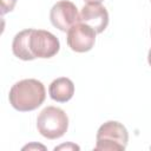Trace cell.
Wrapping results in <instances>:
<instances>
[{
    "label": "cell",
    "instance_id": "obj_1",
    "mask_svg": "<svg viewBox=\"0 0 151 151\" xmlns=\"http://www.w3.org/2000/svg\"><path fill=\"white\" fill-rule=\"evenodd\" d=\"M59 39L45 29H24L15 34L12 42L13 54L25 61L35 58H52L59 52Z\"/></svg>",
    "mask_w": 151,
    "mask_h": 151
},
{
    "label": "cell",
    "instance_id": "obj_2",
    "mask_svg": "<svg viewBox=\"0 0 151 151\" xmlns=\"http://www.w3.org/2000/svg\"><path fill=\"white\" fill-rule=\"evenodd\" d=\"M46 98V90L37 79H22L15 83L8 94L9 104L20 112H28L38 109Z\"/></svg>",
    "mask_w": 151,
    "mask_h": 151
},
{
    "label": "cell",
    "instance_id": "obj_3",
    "mask_svg": "<svg viewBox=\"0 0 151 151\" xmlns=\"http://www.w3.org/2000/svg\"><path fill=\"white\" fill-rule=\"evenodd\" d=\"M129 142L126 127L116 120H109L100 125L96 136L94 150L100 151H123Z\"/></svg>",
    "mask_w": 151,
    "mask_h": 151
},
{
    "label": "cell",
    "instance_id": "obj_4",
    "mask_svg": "<svg viewBox=\"0 0 151 151\" xmlns=\"http://www.w3.org/2000/svg\"><path fill=\"white\" fill-rule=\"evenodd\" d=\"M38 132L47 139H58L68 129V117L64 110L57 106L45 107L37 118Z\"/></svg>",
    "mask_w": 151,
    "mask_h": 151
},
{
    "label": "cell",
    "instance_id": "obj_5",
    "mask_svg": "<svg viewBox=\"0 0 151 151\" xmlns=\"http://www.w3.org/2000/svg\"><path fill=\"white\" fill-rule=\"evenodd\" d=\"M96 34V31L91 26L78 21L67 31L66 41L72 51L84 53L92 50V47L94 46Z\"/></svg>",
    "mask_w": 151,
    "mask_h": 151
},
{
    "label": "cell",
    "instance_id": "obj_6",
    "mask_svg": "<svg viewBox=\"0 0 151 151\" xmlns=\"http://www.w3.org/2000/svg\"><path fill=\"white\" fill-rule=\"evenodd\" d=\"M50 20L55 28L67 32L76 22L79 21L78 8L72 1L60 0L51 8Z\"/></svg>",
    "mask_w": 151,
    "mask_h": 151
},
{
    "label": "cell",
    "instance_id": "obj_7",
    "mask_svg": "<svg viewBox=\"0 0 151 151\" xmlns=\"http://www.w3.org/2000/svg\"><path fill=\"white\" fill-rule=\"evenodd\" d=\"M79 21L91 26L96 33H101L109 25V13L101 4H86L79 13Z\"/></svg>",
    "mask_w": 151,
    "mask_h": 151
},
{
    "label": "cell",
    "instance_id": "obj_8",
    "mask_svg": "<svg viewBox=\"0 0 151 151\" xmlns=\"http://www.w3.org/2000/svg\"><path fill=\"white\" fill-rule=\"evenodd\" d=\"M48 93L53 100L58 103H66L74 94V84L70 78H57L51 83L48 87Z\"/></svg>",
    "mask_w": 151,
    "mask_h": 151
},
{
    "label": "cell",
    "instance_id": "obj_9",
    "mask_svg": "<svg viewBox=\"0 0 151 151\" xmlns=\"http://www.w3.org/2000/svg\"><path fill=\"white\" fill-rule=\"evenodd\" d=\"M17 4V0H1V14H6L11 12Z\"/></svg>",
    "mask_w": 151,
    "mask_h": 151
},
{
    "label": "cell",
    "instance_id": "obj_10",
    "mask_svg": "<svg viewBox=\"0 0 151 151\" xmlns=\"http://www.w3.org/2000/svg\"><path fill=\"white\" fill-rule=\"evenodd\" d=\"M64 149H66V150H79L80 147H79L78 145L73 144V143L61 144V145H59V146H55V147H54V150H55V151H57V150H64Z\"/></svg>",
    "mask_w": 151,
    "mask_h": 151
},
{
    "label": "cell",
    "instance_id": "obj_11",
    "mask_svg": "<svg viewBox=\"0 0 151 151\" xmlns=\"http://www.w3.org/2000/svg\"><path fill=\"white\" fill-rule=\"evenodd\" d=\"M31 147H41L42 150H45V146H42V145H27V146H25L24 147V150H26V149H31Z\"/></svg>",
    "mask_w": 151,
    "mask_h": 151
},
{
    "label": "cell",
    "instance_id": "obj_12",
    "mask_svg": "<svg viewBox=\"0 0 151 151\" xmlns=\"http://www.w3.org/2000/svg\"><path fill=\"white\" fill-rule=\"evenodd\" d=\"M84 1H86L87 4H101L103 0H84Z\"/></svg>",
    "mask_w": 151,
    "mask_h": 151
},
{
    "label": "cell",
    "instance_id": "obj_13",
    "mask_svg": "<svg viewBox=\"0 0 151 151\" xmlns=\"http://www.w3.org/2000/svg\"><path fill=\"white\" fill-rule=\"evenodd\" d=\"M147 61H149V64L151 66V48L149 50V53H147Z\"/></svg>",
    "mask_w": 151,
    "mask_h": 151
},
{
    "label": "cell",
    "instance_id": "obj_14",
    "mask_svg": "<svg viewBox=\"0 0 151 151\" xmlns=\"http://www.w3.org/2000/svg\"><path fill=\"white\" fill-rule=\"evenodd\" d=\"M150 150H151V146H150Z\"/></svg>",
    "mask_w": 151,
    "mask_h": 151
}]
</instances>
